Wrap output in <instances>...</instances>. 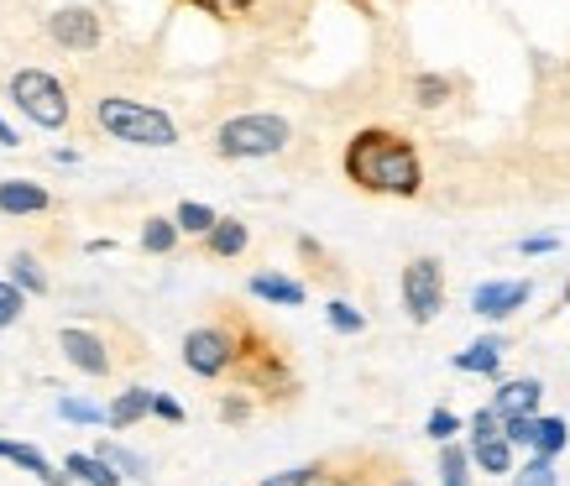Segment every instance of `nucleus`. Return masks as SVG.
I'll list each match as a JSON object with an SVG mask.
<instances>
[{"label": "nucleus", "mask_w": 570, "mask_h": 486, "mask_svg": "<svg viewBox=\"0 0 570 486\" xmlns=\"http://www.w3.org/2000/svg\"><path fill=\"white\" fill-rule=\"evenodd\" d=\"M346 178L356 189L393 194V199H414L424 189L414 141H403L397 131H356L346 147Z\"/></svg>", "instance_id": "1"}, {"label": "nucleus", "mask_w": 570, "mask_h": 486, "mask_svg": "<svg viewBox=\"0 0 570 486\" xmlns=\"http://www.w3.org/2000/svg\"><path fill=\"white\" fill-rule=\"evenodd\" d=\"M95 126L110 141H126V147H174L178 141V126L168 110H157L147 100H126V95L95 100Z\"/></svg>", "instance_id": "2"}, {"label": "nucleus", "mask_w": 570, "mask_h": 486, "mask_svg": "<svg viewBox=\"0 0 570 486\" xmlns=\"http://www.w3.org/2000/svg\"><path fill=\"white\" fill-rule=\"evenodd\" d=\"M288 141H294V126L273 116V110H246V116H230V121L215 126V152L230 157V162L277 157Z\"/></svg>", "instance_id": "3"}, {"label": "nucleus", "mask_w": 570, "mask_h": 486, "mask_svg": "<svg viewBox=\"0 0 570 486\" xmlns=\"http://www.w3.org/2000/svg\"><path fill=\"white\" fill-rule=\"evenodd\" d=\"M6 100L17 105V110L32 126H42V131H63V126H69V89L58 85L48 69H21V73H11Z\"/></svg>", "instance_id": "4"}, {"label": "nucleus", "mask_w": 570, "mask_h": 486, "mask_svg": "<svg viewBox=\"0 0 570 486\" xmlns=\"http://www.w3.org/2000/svg\"><path fill=\"white\" fill-rule=\"evenodd\" d=\"M236 361H242V340L225 330V325H194V330L184 335V366H189L194 377L215 383V377H225Z\"/></svg>", "instance_id": "5"}, {"label": "nucleus", "mask_w": 570, "mask_h": 486, "mask_svg": "<svg viewBox=\"0 0 570 486\" xmlns=\"http://www.w3.org/2000/svg\"><path fill=\"white\" fill-rule=\"evenodd\" d=\"M403 309H409V319L414 325H430L434 314L445 309V267L434 257H414L409 267H403Z\"/></svg>", "instance_id": "6"}, {"label": "nucleus", "mask_w": 570, "mask_h": 486, "mask_svg": "<svg viewBox=\"0 0 570 486\" xmlns=\"http://www.w3.org/2000/svg\"><path fill=\"white\" fill-rule=\"evenodd\" d=\"M48 37L69 52H95L105 32H100V17H95L89 6H63V11L48 17Z\"/></svg>", "instance_id": "7"}, {"label": "nucleus", "mask_w": 570, "mask_h": 486, "mask_svg": "<svg viewBox=\"0 0 570 486\" xmlns=\"http://www.w3.org/2000/svg\"><path fill=\"white\" fill-rule=\"evenodd\" d=\"M58 350H63V361H69L73 371L110 377V350H105V340L95 330H85V325H63V330H58Z\"/></svg>", "instance_id": "8"}, {"label": "nucleus", "mask_w": 570, "mask_h": 486, "mask_svg": "<svg viewBox=\"0 0 570 486\" xmlns=\"http://www.w3.org/2000/svg\"><path fill=\"white\" fill-rule=\"evenodd\" d=\"M534 298V282L529 278H513V282H476L471 288V309L482 314V319H508V314H519L523 304Z\"/></svg>", "instance_id": "9"}, {"label": "nucleus", "mask_w": 570, "mask_h": 486, "mask_svg": "<svg viewBox=\"0 0 570 486\" xmlns=\"http://www.w3.org/2000/svg\"><path fill=\"white\" fill-rule=\"evenodd\" d=\"M539 398H544V383H539V377H513V383L498 387V398L487 403V408L498 418H534Z\"/></svg>", "instance_id": "10"}, {"label": "nucleus", "mask_w": 570, "mask_h": 486, "mask_svg": "<svg viewBox=\"0 0 570 486\" xmlns=\"http://www.w3.org/2000/svg\"><path fill=\"white\" fill-rule=\"evenodd\" d=\"M0 460H11V466H21L27 476H37L42 486H69L63 466H52L48 455L37 450V445H27V439H6V435H0Z\"/></svg>", "instance_id": "11"}, {"label": "nucleus", "mask_w": 570, "mask_h": 486, "mask_svg": "<svg viewBox=\"0 0 570 486\" xmlns=\"http://www.w3.org/2000/svg\"><path fill=\"white\" fill-rule=\"evenodd\" d=\"M52 194L32 178H0V215H48Z\"/></svg>", "instance_id": "12"}, {"label": "nucleus", "mask_w": 570, "mask_h": 486, "mask_svg": "<svg viewBox=\"0 0 570 486\" xmlns=\"http://www.w3.org/2000/svg\"><path fill=\"white\" fill-rule=\"evenodd\" d=\"M252 298H262V304H277V309H298L304 298H309V288L298 278H288V272H252Z\"/></svg>", "instance_id": "13"}, {"label": "nucleus", "mask_w": 570, "mask_h": 486, "mask_svg": "<svg viewBox=\"0 0 570 486\" xmlns=\"http://www.w3.org/2000/svg\"><path fill=\"white\" fill-rule=\"evenodd\" d=\"M450 366H455V371H471V377H498L502 371V340L498 335H482V340H471L466 350H455Z\"/></svg>", "instance_id": "14"}, {"label": "nucleus", "mask_w": 570, "mask_h": 486, "mask_svg": "<svg viewBox=\"0 0 570 486\" xmlns=\"http://www.w3.org/2000/svg\"><path fill=\"white\" fill-rule=\"evenodd\" d=\"M141 418H153V387H126V393H116L110 408H105V424H110V429H131Z\"/></svg>", "instance_id": "15"}, {"label": "nucleus", "mask_w": 570, "mask_h": 486, "mask_svg": "<svg viewBox=\"0 0 570 486\" xmlns=\"http://www.w3.org/2000/svg\"><path fill=\"white\" fill-rule=\"evenodd\" d=\"M246 241H252L246 220H236V215H220V220H215V230L205 236V251H209V257H220V261H230V257H242V251H246Z\"/></svg>", "instance_id": "16"}, {"label": "nucleus", "mask_w": 570, "mask_h": 486, "mask_svg": "<svg viewBox=\"0 0 570 486\" xmlns=\"http://www.w3.org/2000/svg\"><path fill=\"white\" fill-rule=\"evenodd\" d=\"M471 466L476 470H487V476H513V470H519V455H513V445H508V439H482V445H471Z\"/></svg>", "instance_id": "17"}, {"label": "nucleus", "mask_w": 570, "mask_h": 486, "mask_svg": "<svg viewBox=\"0 0 570 486\" xmlns=\"http://www.w3.org/2000/svg\"><path fill=\"white\" fill-rule=\"evenodd\" d=\"M63 476H69V482H85V486H126L95 450H73L69 460H63Z\"/></svg>", "instance_id": "18"}, {"label": "nucleus", "mask_w": 570, "mask_h": 486, "mask_svg": "<svg viewBox=\"0 0 570 486\" xmlns=\"http://www.w3.org/2000/svg\"><path fill=\"white\" fill-rule=\"evenodd\" d=\"M105 460V466L116 470V476H121V482H147V455H137V450H126L121 439H100V450H95Z\"/></svg>", "instance_id": "19"}, {"label": "nucleus", "mask_w": 570, "mask_h": 486, "mask_svg": "<svg viewBox=\"0 0 570 486\" xmlns=\"http://www.w3.org/2000/svg\"><path fill=\"white\" fill-rule=\"evenodd\" d=\"M6 282H11V288H21L27 298H42V294H48V272H42V261H37L32 251H17V257H11V267H6Z\"/></svg>", "instance_id": "20"}, {"label": "nucleus", "mask_w": 570, "mask_h": 486, "mask_svg": "<svg viewBox=\"0 0 570 486\" xmlns=\"http://www.w3.org/2000/svg\"><path fill=\"white\" fill-rule=\"evenodd\" d=\"M178 226H174V215H147V226H141V251L147 257H168V251H178Z\"/></svg>", "instance_id": "21"}, {"label": "nucleus", "mask_w": 570, "mask_h": 486, "mask_svg": "<svg viewBox=\"0 0 570 486\" xmlns=\"http://www.w3.org/2000/svg\"><path fill=\"white\" fill-rule=\"evenodd\" d=\"M215 220H220V215H215V209H209V205H199V199H184V205L174 209V226H178V236H199V241H205L209 230H215Z\"/></svg>", "instance_id": "22"}, {"label": "nucleus", "mask_w": 570, "mask_h": 486, "mask_svg": "<svg viewBox=\"0 0 570 486\" xmlns=\"http://www.w3.org/2000/svg\"><path fill=\"white\" fill-rule=\"evenodd\" d=\"M570 445V429H566V418H534V455L539 460H554V455Z\"/></svg>", "instance_id": "23"}, {"label": "nucleus", "mask_w": 570, "mask_h": 486, "mask_svg": "<svg viewBox=\"0 0 570 486\" xmlns=\"http://www.w3.org/2000/svg\"><path fill=\"white\" fill-rule=\"evenodd\" d=\"M58 418H63V424H85V429H95V424H105V408L95 398L63 393V398H58Z\"/></svg>", "instance_id": "24"}, {"label": "nucleus", "mask_w": 570, "mask_h": 486, "mask_svg": "<svg viewBox=\"0 0 570 486\" xmlns=\"http://www.w3.org/2000/svg\"><path fill=\"white\" fill-rule=\"evenodd\" d=\"M440 486H471V455L455 439L440 445Z\"/></svg>", "instance_id": "25"}, {"label": "nucleus", "mask_w": 570, "mask_h": 486, "mask_svg": "<svg viewBox=\"0 0 570 486\" xmlns=\"http://www.w3.org/2000/svg\"><path fill=\"white\" fill-rule=\"evenodd\" d=\"M325 325L335 335H362L366 330V314L356 309V304H346V298H330V304H325Z\"/></svg>", "instance_id": "26"}, {"label": "nucleus", "mask_w": 570, "mask_h": 486, "mask_svg": "<svg viewBox=\"0 0 570 486\" xmlns=\"http://www.w3.org/2000/svg\"><path fill=\"white\" fill-rule=\"evenodd\" d=\"M513 486H560V476H554V460H539V455H529V460H523V470L513 476Z\"/></svg>", "instance_id": "27"}, {"label": "nucleus", "mask_w": 570, "mask_h": 486, "mask_svg": "<svg viewBox=\"0 0 570 486\" xmlns=\"http://www.w3.org/2000/svg\"><path fill=\"white\" fill-rule=\"evenodd\" d=\"M424 435H430L434 445H450V439L461 435V418H455V408H434L430 424H424Z\"/></svg>", "instance_id": "28"}, {"label": "nucleus", "mask_w": 570, "mask_h": 486, "mask_svg": "<svg viewBox=\"0 0 570 486\" xmlns=\"http://www.w3.org/2000/svg\"><path fill=\"white\" fill-rule=\"evenodd\" d=\"M21 314H27V294H21V288H11V282L0 278V330H11Z\"/></svg>", "instance_id": "29"}, {"label": "nucleus", "mask_w": 570, "mask_h": 486, "mask_svg": "<svg viewBox=\"0 0 570 486\" xmlns=\"http://www.w3.org/2000/svg\"><path fill=\"white\" fill-rule=\"evenodd\" d=\"M539 418V414H534ZM534 418H502L498 435L513 445V450H534Z\"/></svg>", "instance_id": "30"}, {"label": "nucleus", "mask_w": 570, "mask_h": 486, "mask_svg": "<svg viewBox=\"0 0 570 486\" xmlns=\"http://www.w3.org/2000/svg\"><path fill=\"white\" fill-rule=\"evenodd\" d=\"M320 466H294V470H277V476H262L257 486H314Z\"/></svg>", "instance_id": "31"}, {"label": "nucleus", "mask_w": 570, "mask_h": 486, "mask_svg": "<svg viewBox=\"0 0 570 486\" xmlns=\"http://www.w3.org/2000/svg\"><path fill=\"white\" fill-rule=\"evenodd\" d=\"M502 418L492 414V408H476V418H471V445H482V439H498Z\"/></svg>", "instance_id": "32"}, {"label": "nucleus", "mask_w": 570, "mask_h": 486, "mask_svg": "<svg viewBox=\"0 0 570 486\" xmlns=\"http://www.w3.org/2000/svg\"><path fill=\"white\" fill-rule=\"evenodd\" d=\"M153 418H163V424H184V403L168 398V393H153Z\"/></svg>", "instance_id": "33"}, {"label": "nucleus", "mask_w": 570, "mask_h": 486, "mask_svg": "<svg viewBox=\"0 0 570 486\" xmlns=\"http://www.w3.org/2000/svg\"><path fill=\"white\" fill-rule=\"evenodd\" d=\"M414 95H419V105H440L445 100V79L424 73V79H414Z\"/></svg>", "instance_id": "34"}, {"label": "nucleus", "mask_w": 570, "mask_h": 486, "mask_svg": "<svg viewBox=\"0 0 570 486\" xmlns=\"http://www.w3.org/2000/svg\"><path fill=\"white\" fill-rule=\"evenodd\" d=\"M554 246H560V236H529V241H519L523 257H550Z\"/></svg>", "instance_id": "35"}, {"label": "nucleus", "mask_w": 570, "mask_h": 486, "mask_svg": "<svg viewBox=\"0 0 570 486\" xmlns=\"http://www.w3.org/2000/svg\"><path fill=\"white\" fill-rule=\"evenodd\" d=\"M246 414H252V403H246V398H225L220 403V418H225V424H242Z\"/></svg>", "instance_id": "36"}, {"label": "nucleus", "mask_w": 570, "mask_h": 486, "mask_svg": "<svg viewBox=\"0 0 570 486\" xmlns=\"http://www.w3.org/2000/svg\"><path fill=\"white\" fill-rule=\"evenodd\" d=\"M0 147H21V137H17V126L0 116Z\"/></svg>", "instance_id": "37"}]
</instances>
